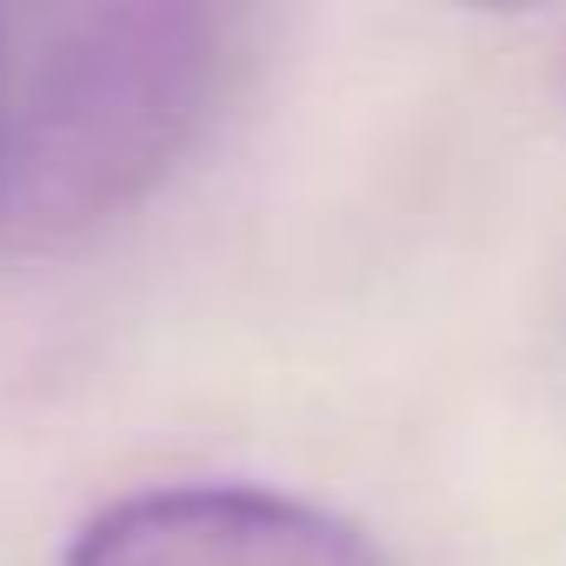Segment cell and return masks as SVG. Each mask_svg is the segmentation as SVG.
<instances>
[{
  "label": "cell",
  "instance_id": "1",
  "mask_svg": "<svg viewBox=\"0 0 566 566\" xmlns=\"http://www.w3.org/2000/svg\"><path fill=\"white\" fill-rule=\"evenodd\" d=\"M240 14L94 0L0 28V247L48 253L134 213L207 134Z\"/></svg>",
  "mask_w": 566,
  "mask_h": 566
},
{
  "label": "cell",
  "instance_id": "2",
  "mask_svg": "<svg viewBox=\"0 0 566 566\" xmlns=\"http://www.w3.org/2000/svg\"><path fill=\"white\" fill-rule=\"evenodd\" d=\"M61 566H394L354 520L240 480L140 486L87 513Z\"/></svg>",
  "mask_w": 566,
  "mask_h": 566
}]
</instances>
